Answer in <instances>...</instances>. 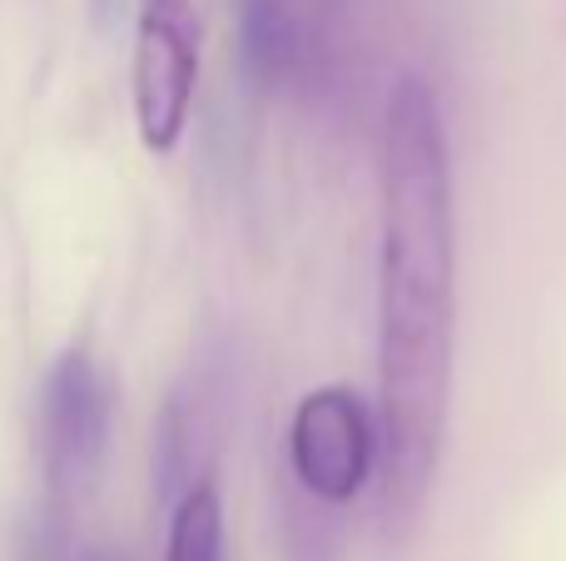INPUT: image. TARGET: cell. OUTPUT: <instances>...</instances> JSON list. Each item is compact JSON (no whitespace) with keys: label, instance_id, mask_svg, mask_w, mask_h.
Wrapping results in <instances>:
<instances>
[{"label":"cell","instance_id":"cell-5","mask_svg":"<svg viewBox=\"0 0 566 561\" xmlns=\"http://www.w3.org/2000/svg\"><path fill=\"white\" fill-rule=\"evenodd\" d=\"M239 60L259 89H283L298 75L303 30L293 0H239Z\"/></svg>","mask_w":566,"mask_h":561},{"label":"cell","instance_id":"cell-1","mask_svg":"<svg viewBox=\"0 0 566 561\" xmlns=\"http://www.w3.org/2000/svg\"><path fill=\"white\" fill-rule=\"evenodd\" d=\"M458 334V224L438 95L402 75L382 109L378 258V467L382 517L408 532L448 433Z\"/></svg>","mask_w":566,"mask_h":561},{"label":"cell","instance_id":"cell-6","mask_svg":"<svg viewBox=\"0 0 566 561\" xmlns=\"http://www.w3.org/2000/svg\"><path fill=\"white\" fill-rule=\"evenodd\" d=\"M165 561H224V497L214 477H195L175 497Z\"/></svg>","mask_w":566,"mask_h":561},{"label":"cell","instance_id":"cell-2","mask_svg":"<svg viewBox=\"0 0 566 561\" xmlns=\"http://www.w3.org/2000/svg\"><path fill=\"white\" fill-rule=\"evenodd\" d=\"M205 25L195 0H139L135 60H129V105L139 145L149 155L179 149L199 89Z\"/></svg>","mask_w":566,"mask_h":561},{"label":"cell","instance_id":"cell-3","mask_svg":"<svg viewBox=\"0 0 566 561\" xmlns=\"http://www.w3.org/2000/svg\"><path fill=\"white\" fill-rule=\"evenodd\" d=\"M109 423H115L109 373L85 348L60 353L40 388V463L60 502L95 487L109 453Z\"/></svg>","mask_w":566,"mask_h":561},{"label":"cell","instance_id":"cell-4","mask_svg":"<svg viewBox=\"0 0 566 561\" xmlns=\"http://www.w3.org/2000/svg\"><path fill=\"white\" fill-rule=\"evenodd\" d=\"M289 467L318 502H353L378 467V427L353 388H313L289 423Z\"/></svg>","mask_w":566,"mask_h":561}]
</instances>
